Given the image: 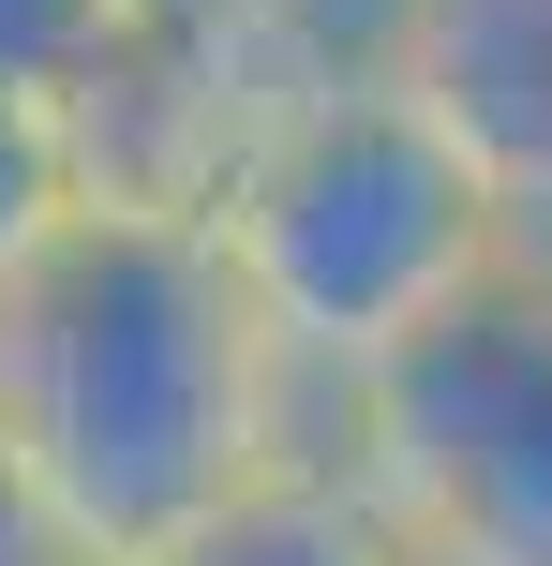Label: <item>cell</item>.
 <instances>
[{"label":"cell","instance_id":"cell-6","mask_svg":"<svg viewBox=\"0 0 552 566\" xmlns=\"http://www.w3.org/2000/svg\"><path fill=\"white\" fill-rule=\"evenodd\" d=\"M149 566H434V552H418L404 522H388V492L314 432L284 478H254L225 522H195V537L149 552Z\"/></svg>","mask_w":552,"mask_h":566},{"label":"cell","instance_id":"cell-5","mask_svg":"<svg viewBox=\"0 0 552 566\" xmlns=\"http://www.w3.org/2000/svg\"><path fill=\"white\" fill-rule=\"evenodd\" d=\"M374 60L493 179L523 254H552V0H374Z\"/></svg>","mask_w":552,"mask_h":566},{"label":"cell","instance_id":"cell-7","mask_svg":"<svg viewBox=\"0 0 552 566\" xmlns=\"http://www.w3.org/2000/svg\"><path fill=\"white\" fill-rule=\"evenodd\" d=\"M75 149H60V105H30V90H0V298H15L30 269L75 239Z\"/></svg>","mask_w":552,"mask_h":566},{"label":"cell","instance_id":"cell-9","mask_svg":"<svg viewBox=\"0 0 552 566\" xmlns=\"http://www.w3.org/2000/svg\"><path fill=\"white\" fill-rule=\"evenodd\" d=\"M0 566H90V537L60 522V492L15 462V432H0Z\"/></svg>","mask_w":552,"mask_h":566},{"label":"cell","instance_id":"cell-4","mask_svg":"<svg viewBox=\"0 0 552 566\" xmlns=\"http://www.w3.org/2000/svg\"><path fill=\"white\" fill-rule=\"evenodd\" d=\"M329 45H284V30H119L90 60V90L60 105V149H75V209L90 224H209L225 179L254 165L269 105L314 75Z\"/></svg>","mask_w":552,"mask_h":566},{"label":"cell","instance_id":"cell-1","mask_svg":"<svg viewBox=\"0 0 552 566\" xmlns=\"http://www.w3.org/2000/svg\"><path fill=\"white\" fill-rule=\"evenodd\" d=\"M0 432L90 566H149L314 448L284 343L209 224H75L0 298Z\"/></svg>","mask_w":552,"mask_h":566},{"label":"cell","instance_id":"cell-3","mask_svg":"<svg viewBox=\"0 0 552 566\" xmlns=\"http://www.w3.org/2000/svg\"><path fill=\"white\" fill-rule=\"evenodd\" d=\"M329 448L388 492V522L434 566H552V254L418 328L329 418Z\"/></svg>","mask_w":552,"mask_h":566},{"label":"cell","instance_id":"cell-8","mask_svg":"<svg viewBox=\"0 0 552 566\" xmlns=\"http://www.w3.org/2000/svg\"><path fill=\"white\" fill-rule=\"evenodd\" d=\"M105 45H119V0H0V90H30V105H75Z\"/></svg>","mask_w":552,"mask_h":566},{"label":"cell","instance_id":"cell-2","mask_svg":"<svg viewBox=\"0 0 552 566\" xmlns=\"http://www.w3.org/2000/svg\"><path fill=\"white\" fill-rule=\"evenodd\" d=\"M209 239H225L254 328L284 343L314 432L344 418L418 328H448L478 283L523 269V224L493 209V179L418 119V90L388 75L374 45L314 60V75L269 105L254 165L209 209Z\"/></svg>","mask_w":552,"mask_h":566}]
</instances>
